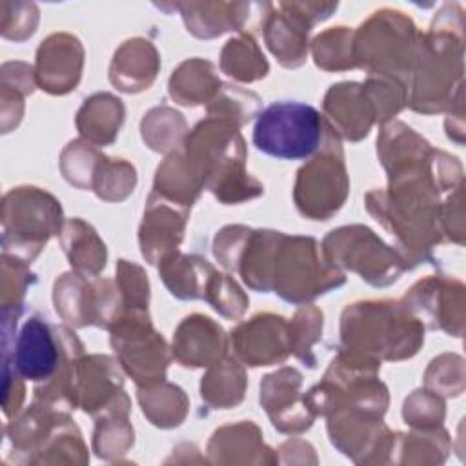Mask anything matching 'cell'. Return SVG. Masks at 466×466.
<instances>
[{"label":"cell","mask_w":466,"mask_h":466,"mask_svg":"<svg viewBox=\"0 0 466 466\" xmlns=\"http://www.w3.org/2000/svg\"><path fill=\"white\" fill-rule=\"evenodd\" d=\"M182 146L202 186L220 202H242L264 193L262 184L244 169V140L231 122L209 116L186 135Z\"/></svg>","instance_id":"cell-1"},{"label":"cell","mask_w":466,"mask_h":466,"mask_svg":"<svg viewBox=\"0 0 466 466\" xmlns=\"http://www.w3.org/2000/svg\"><path fill=\"white\" fill-rule=\"evenodd\" d=\"M340 339L346 351L380 362L415 355L424 335L422 324L402 302L370 300L344 309Z\"/></svg>","instance_id":"cell-2"},{"label":"cell","mask_w":466,"mask_h":466,"mask_svg":"<svg viewBox=\"0 0 466 466\" xmlns=\"http://www.w3.org/2000/svg\"><path fill=\"white\" fill-rule=\"evenodd\" d=\"M60 222L62 208L53 195L31 186L11 189L2 206V255L31 262L60 231Z\"/></svg>","instance_id":"cell-3"},{"label":"cell","mask_w":466,"mask_h":466,"mask_svg":"<svg viewBox=\"0 0 466 466\" xmlns=\"http://www.w3.org/2000/svg\"><path fill=\"white\" fill-rule=\"evenodd\" d=\"M326 129L328 124L315 107L300 102H275L258 115L253 144L269 157L300 160L320 147Z\"/></svg>","instance_id":"cell-4"},{"label":"cell","mask_w":466,"mask_h":466,"mask_svg":"<svg viewBox=\"0 0 466 466\" xmlns=\"http://www.w3.org/2000/svg\"><path fill=\"white\" fill-rule=\"evenodd\" d=\"M415 25L399 11L382 9L362 24L353 44L355 66L382 78L399 80L410 75L415 58Z\"/></svg>","instance_id":"cell-5"},{"label":"cell","mask_w":466,"mask_h":466,"mask_svg":"<svg viewBox=\"0 0 466 466\" xmlns=\"http://www.w3.org/2000/svg\"><path fill=\"white\" fill-rule=\"evenodd\" d=\"M344 275L322 262L311 237H282L271 275V289L288 302H306L344 284Z\"/></svg>","instance_id":"cell-6"},{"label":"cell","mask_w":466,"mask_h":466,"mask_svg":"<svg viewBox=\"0 0 466 466\" xmlns=\"http://www.w3.org/2000/svg\"><path fill=\"white\" fill-rule=\"evenodd\" d=\"M82 350V342L67 328L31 317L16 340L13 339V355H4V364L13 366L22 379L46 382L73 362Z\"/></svg>","instance_id":"cell-7"},{"label":"cell","mask_w":466,"mask_h":466,"mask_svg":"<svg viewBox=\"0 0 466 466\" xmlns=\"http://www.w3.org/2000/svg\"><path fill=\"white\" fill-rule=\"evenodd\" d=\"M326 260L348 268L373 286H388L406 269V258L366 226H344L324 238Z\"/></svg>","instance_id":"cell-8"},{"label":"cell","mask_w":466,"mask_h":466,"mask_svg":"<svg viewBox=\"0 0 466 466\" xmlns=\"http://www.w3.org/2000/svg\"><path fill=\"white\" fill-rule=\"evenodd\" d=\"M326 142L328 147L299 169L293 193L299 211L313 220H328L339 211L350 189L342 149L329 124Z\"/></svg>","instance_id":"cell-9"},{"label":"cell","mask_w":466,"mask_h":466,"mask_svg":"<svg viewBox=\"0 0 466 466\" xmlns=\"http://www.w3.org/2000/svg\"><path fill=\"white\" fill-rule=\"evenodd\" d=\"M109 331L111 346L118 353L120 364L140 388L166 379L169 364L167 344L153 329L147 309L124 311Z\"/></svg>","instance_id":"cell-10"},{"label":"cell","mask_w":466,"mask_h":466,"mask_svg":"<svg viewBox=\"0 0 466 466\" xmlns=\"http://www.w3.org/2000/svg\"><path fill=\"white\" fill-rule=\"evenodd\" d=\"M122 373L116 362L106 355H91L75 360L69 377L71 404L95 417L127 411L129 399L122 390Z\"/></svg>","instance_id":"cell-11"},{"label":"cell","mask_w":466,"mask_h":466,"mask_svg":"<svg viewBox=\"0 0 466 466\" xmlns=\"http://www.w3.org/2000/svg\"><path fill=\"white\" fill-rule=\"evenodd\" d=\"M231 342L248 366L279 364L291 353L289 324L271 313H260L238 324L231 331Z\"/></svg>","instance_id":"cell-12"},{"label":"cell","mask_w":466,"mask_h":466,"mask_svg":"<svg viewBox=\"0 0 466 466\" xmlns=\"http://www.w3.org/2000/svg\"><path fill=\"white\" fill-rule=\"evenodd\" d=\"M300 384L302 375L295 368H282L260 382V404L282 433H300L313 424L315 413L299 395Z\"/></svg>","instance_id":"cell-13"},{"label":"cell","mask_w":466,"mask_h":466,"mask_svg":"<svg viewBox=\"0 0 466 466\" xmlns=\"http://www.w3.org/2000/svg\"><path fill=\"white\" fill-rule=\"evenodd\" d=\"M84 49L76 36L55 33L36 51V84L51 95H64L80 80Z\"/></svg>","instance_id":"cell-14"},{"label":"cell","mask_w":466,"mask_h":466,"mask_svg":"<svg viewBox=\"0 0 466 466\" xmlns=\"http://www.w3.org/2000/svg\"><path fill=\"white\" fill-rule=\"evenodd\" d=\"M187 211V208L169 202L151 191L138 235L142 255L149 264L177 251V246L182 240Z\"/></svg>","instance_id":"cell-15"},{"label":"cell","mask_w":466,"mask_h":466,"mask_svg":"<svg viewBox=\"0 0 466 466\" xmlns=\"http://www.w3.org/2000/svg\"><path fill=\"white\" fill-rule=\"evenodd\" d=\"M282 13H273L266 20V44L279 62L286 67H297L306 60V36L317 22L306 15L304 4H279Z\"/></svg>","instance_id":"cell-16"},{"label":"cell","mask_w":466,"mask_h":466,"mask_svg":"<svg viewBox=\"0 0 466 466\" xmlns=\"http://www.w3.org/2000/svg\"><path fill=\"white\" fill-rule=\"evenodd\" d=\"M226 353L222 328L206 315L186 317L173 337V355L186 368L211 366Z\"/></svg>","instance_id":"cell-17"},{"label":"cell","mask_w":466,"mask_h":466,"mask_svg":"<svg viewBox=\"0 0 466 466\" xmlns=\"http://www.w3.org/2000/svg\"><path fill=\"white\" fill-rule=\"evenodd\" d=\"M324 111L331 120V129L337 127L348 140H360L366 137L375 120L364 86L357 82L331 86L324 98Z\"/></svg>","instance_id":"cell-18"},{"label":"cell","mask_w":466,"mask_h":466,"mask_svg":"<svg viewBox=\"0 0 466 466\" xmlns=\"http://www.w3.org/2000/svg\"><path fill=\"white\" fill-rule=\"evenodd\" d=\"M158 66V53L151 42L144 38H133L124 42L115 53L109 69V80L120 91L138 93L151 86Z\"/></svg>","instance_id":"cell-19"},{"label":"cell","mask_w":466,"mask_h":466,"mask_svg":"<svg viewBox=\"0 0 466 466\" xmlns=\"http://www.w3.org/2000/svg\"><path fill=\"white\" fill-rule=\"evenodd\" d=\"M260 430L251 420L217 430L209 441L211 462H275L271 451L260 439Z\"/></svg>","instance_id":"cell-20"},{"label":"cell","mask_w":466,"mask_h":466,"mask_svg":"<svg viewBox=\"0 0 466 466\" xmlns=\"http://www.w3.org/2000/svg\"><path fill=\"white\" fill-rule=\"evenodd\" d=\"M451 282L453 280H444V279L420 280L404 295L402 304L411 313L420 315V319L428 324V328L431 329L442 328L444 331L455 337H461L462 326H459L451 319V302H453Z\"/></svg>","instance_id":"cell-21"},{"label":"cell","mask_w":466,"mask_h":466,"mask_svg":"<svg viewBox=\"0 0 466 466\" xmlns=\"http://www.w3.org/2000/svg\"><path fill=\"white\" fill-rule=\"evenodd\" d=\"M158 262L160 277L171 295L178 299H204L208 280L215 271L208 260L173 251Z\"/></svg>","instance_id":"cell-22"},{"label":"cell","mask_w":466,"mask_h":466,"mask_svg":"<svg viewBox=\"0 0 466 466\" xmlns=\"http://www.w3.org/2000/svg\"><path fill=\"white\" fill-rule=\"evenodd\" d=\"M124 122L122 100L109 93L89 96L76 115V126L84 138L106 146L115 140Z\"/></svg>","instance_id":"cell-23"},{"label":"cell","mask_w":466,"mask_h":466,"mask_svg":"<svg viewBox=\"0 0 466 466\" xmlns=\"http://www.w3.org/2000/svg\"><path fill=\"white\" fill-rule=\"evenodd\" d=\"M220 87L213 64L200 58L182 62L169 78V95L184 106L211 102Z\"/></svg>","instance_id":"cell-24"},{"label":"cell","mask_w":466,"mask_h":466,"mask_svg":"<svg viewBox=\"0 0 466 466\" xmlns=\"http://www.w3.org/2000/svg\"><path fill=\"white\" fill-rule=\"evenodd\" d=\"M62 248L69 264L84 277L96 275L106 266V246L96 231L80 218L67 220L62 229Z\"/></svg>","instance_id":"cell-25"},{"label":"cell","mask_w":466,"mask_h":466,"mask_svg":"<svg viewBox=\"0 0 466 466\" xmlns=\"http://www.w3.org/2000/svg\"><path fill=\"white\" fill-rule=\"evenodd\" d=\"M248 379L242 366L231 359H220L211 364L209 371L202 377L200 397L211 408H231L244 399Z\"/></svg>","instance_id":"cell-26"},{"label":"cell","mask_w":466,"mask_h":466,"mask_svg":"<svg viewBox=\"0 0 466 466\" xmlns=\"http://www.w3.org/2000/svg\"><path fill=\"white\" fill-rule=\"evenodd\" d=\"M138 400L144 415L158 428L178 426L187 413V397L169 382H155L138 390Z\"/></svg>","instance_id":"cell-27"},{"label":"cell","mask_w":466,"mask_h":466,"mask_svg":"<svg viewBox=\"0 0 466 466\" xmlns=\"http://www.w3.org/2000/svg\"><path fill=\"white\" fill-rule=\"evenodd\" d=\"M220 67L240 82H253L268 75V62L251 35H240L224 46Z\"/></svg>","instance_id":"cell-28"},{"label":"cell","mask_w":466,"mask_h":466,"mask_svg":"<svg viewBox=\"0 0 466 466\" xmlns=\"http://www.w3.org/2000/svg\"><path fill=\"white\" fill-rule=\"evenodd\" d=\"M95 451L98 457L113 461L127 453L133 446V428L127 422L126 411H113L100 415L95 430Z\"/></svg>","instance_id":"cell-29"},{"label":"cell","mask_w":466,"mask_h":466,"mask_svg":"<svg viewBox=\"0 0 466 466\" xmlns=\"http://www.w3.org/2000/svg\"><path fill=\"white\" fill-rule=\"evenodd\" d=\"M348 27H329L313 40L315 64L328 71L355 67L353 42Z\"/></svg>","instance_id":"cell-30"},{"label":"cell","mask_w":466,"mask_h":466,"mask_svg":"<svg viewBox=\"0 0 466 466\" xmlns=\"http://www.w3.org/2000/svg\"><path fill=\"white\" fill-rule=\"evenodd\" d=\"M137 184L135 167L122 158L111 160L104 157L95 171L93 186L95 193L104 200H124Z\"/></svg>","instance_id":"cell-31"},{"label":"cell","mask_w":466,"mask_h":466,"mask_svg":"<svg viewBox=\"0 0 466 466\" xmlns=\"http://www.w3.org/2000/svg\"><path fill=\"white\" fill-rule=\"evenodd\" d=\"M258 106L260 98L255 93L237 86H222L208 107V116L222 118L240 127L255 115Z\"/></svg>","instance_id":"cell-32"},{"label":"cell","mask_w":466,"mask_h":466,"mask_svg":"<svg viewBox=\"0 0 466 466\" xmlns=\"http://www.w3.org/2000/svg\"><path fill=\"white\" fill-rule=\"evenodd\" d=\"M186 122L180 113L169 107H155L142 120V138L155 151H169L178 146L180 138L169 131H184Z\"/></svg>","instance_id":"cell-33"},{"label":"cell","mask_w":466,"mask_h":466,"mask_svg":"<svg viewBox=\"0 0 466 466\" xmlns=\"http://www.w3.org/2000/svg\"><path fill=\"white\" fill-rule=\"evenodd\" d=\"M322 331V311L317 308H302L297 311L295 319L289 322V346L291 353L315 368V357L311 355V346L320 339Z\"/></svg>","instance_id":"cell-34"},{"label":"cell","mask_w":466,"mask_h":466,"mask_svg":"<svg viewBox=\"0 0 466 466\" xmlns=\"http://www.w3.org/2000/svg\"><path fill=\"white\" fill-rule=\"evenodd\" d=\"M104 155H100L91 146L75 140L69 142L62 153V171L64 177L76 187H91L95 171Z\"/></svg>","instance_id":"cell-35"},{"label":"cell","mask_w":466,"mask_h":466,"mask_svg":"<svg viewBox=\"0 0 466 466\" xmlns=\"http://www.w3.org/2000/svg\"><path fill=\"white\" fill-rule=\"evenodd\" d=\"M204 300H208L218 313L229 319L240 317L249 304L238 284L231 277L218 271H213V275L209 277L204 291Z\"/></svg>","instance_id":"cell-36"},{"label":"cell","mask_w":466,"mask_h":466,"mask_svg":"<svg viewBox=\"0 0 466 466\" xmlns=\"http://www.w3.org/2000/svg\"><path fill=\"white\" fill-rule=\"evenodd\" d=\"M116 275L118 277L115 282L120 289L126 311L147 309L149 284H147V275H144L142 268L127 260H118Z\"/></svg>","instance_id":"cell-37"},{"label":"cell","mask_w":466,"mask_h":466,"mask_svg":"<svg viewBox=\"0 0 466 466\" xmlns=\"http://www.w3.org/2000/svg\"><path fill=\"white\" fill-rule=\"evenodd\" d=\"M444 417V404L430 391H415L404 402V420L415 428H437Z\"/></svg>","instance_id":"cell-38"},{"label":"cell","mask_w":466,"mask_h":466,"mask_svg":"<svg viewBox=\"0 0 466 466\" xmlns=\"http://www.w3.org/2000/svg\"><path fill=\"white\" fill-rule=\"evenodd\" d=\"M38 22V11L35 4H24L22 13L15 16L2 11V35L11 40H24L35 33Z\"/></svg>","instance_id":"cell-39"}]
</instances>
